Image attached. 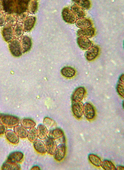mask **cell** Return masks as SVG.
I'll use <instances>...</instances> for the list:
<instances>
[{
	"mask_svg": "<svg viewBox=\"0 0 124 170\" xmlns=\"http://www.w3.org/2000/svg\"><path fill=\"white\" fill-rule=\"evenodd\" d=\"M0 121L6 127L12 128L18 125L20 120L19 118L16 116L2 114H0Z\"/></svg>",
	"mask_w": 124,
	"mask_h": 170,
	"instance_id": "6da1fadb",
	"label": "cell"
},
{
	"mask_svg": "<svg viewBox=\"0 0 124 170\" xmlns=\"http://www.w3.org/2000/svg\"><path fill=\"white\" fill-rule=\"evenodd\" d=\"M61 73L64 77L71 78L75 76L76 72L73 68L68 66L63 67L61 70Z\"/></svg>",
	"mask_w": 124,
	"mask_h": 170,
	"instance_id": "ffe728a7",
	"label": "cell"
},
{
	"mask_svg": "<svg viewBox=\"0 0 124 170\" xmlns=\"http://www.w3.org/2000/svg\"><path fill=\"white\" fill-rule=\"evenodd\" d=\"M45 139L44 143L46 152L50 155H54L57 148L55 141L49 137H47Z\"/></svg>",
	"mask_w": 124,
	"mask_h": 170,
	"instance_id": "52a82bcc",
	"label": "cell"
},
{
	"mask_svg": "<svg viewBox=\"0 0 124 170\" xmlns=\"http://www.w3.org/2000/svg\"><path fill=\"white\" fill-rule=\"evenodd\" d=\"M29 0H15L14 12L16 13L20 14L24 12L27 10Z\"/></svg>",
	"mask_w": 124,
	"mask_h": 170,
	"instance_id": "277c9868",
	"label": "cell"
},
{
	"mask_svg": "<svg viewBox=\"0 0 124 170\" xmlns=\"http://www.w3.org/2000/svg\"><path fill=\"white\" fill-rule=\"evenodd\" d=\"M105 170H116V167L110 160H104L102 163L101 166Z\"/></svg>",
	"mask_w": 124,
	"mask_h": 170,
	"instance_id": "d6a6232c",
	"label": "cell"
},
{
	"mask_svg": "<svg viewBox=\"0 0 124 170\" xmlns=\"http://www.w3.org/2000/svg\"><path fill=\"white\" fill-rule=\"evenodd\" d=\"M24 154L20 151H16L11 152L8 156L7 160L12 162L18 163L23 159Z\"/></svg>",
	"mask_w": 124,
	"mask_h": 170,
	"instance_id": "5bb4252c",
	"label": "cell"
},
{
	"mask_svg": "<svg viewBox=\"0 0 124 170\" xmlns=\"http://www.w3.org/2000/svg\"><path fill=\"white\" fill-rule=\"evenodd\" d=\"M99 50V47L97 46H92L85 53L86 59L89 61L94 60L98 55Z\"/></svg>",
	"mask_w": 124,
	"mask_h": 170,
	"instance_id": "9c48e42d",
	"label": "cell"
},
{
	"mask_svg": "<svg viewBox=\"0 0 124 170\" xmlns=\"http://www.w3.org/2000/svg\"><path fill=\"white\" fill-rule=\"evenodd\" d=\"M33 145L35 150L41 154H44L46 152L44 143L40 140H36L33 142Z\"/></svg>",
	"mask_w": 124,
	"mask_h": 170,
	"instance_id": "603a6c76",
	"label": "cell"
},
{
	"mask_svg": "<svg viewBox=\"0 0 124 170\" xmlns=\"http://www.w3.org/2000/svg\"><path fill=\"white\" fill-rule=\"evenodd\" d=\"M72 1L75 4L82 9H88L91 6V2L88 0H73Z\"/></svg>",
	"mask_w": 124,
	"mask_h": 170,
	"instance_id": "f546056e",
	"label": "cell"
},
{
	"mask_svg": "<svg viewBox=\"0 0 124 170\" xmlns=\"http://www.w3.org/2000/svg\"><path fill=\"white\" fill-rule=\"evenodd\" d=\"M75 22L76 26L81 29L89 28L92 25L89 19L84 18L78 19Z\"/></svg>",
	"mask_w": 124,
	"mask_h": 170,
	"instance_id": "ac0fdd59",
	"label": "cell"
},
{
	"mask_svg": "<svg viewBox=\"0 0 124 170\" xmlns=\"http://www.w3.org/2000/svg\"><path fill=\"white\" fill-rule=\"evenodd\" d=\"M62 16L63 20L69 23H73L77 19V17L71 10L67 7H65L63 9Z\"/></svg>",
	"mask_w": 124,
	"mask_h": 170,
	"instance_id": "3957f363",
	"label": "cell"
},
{
	"mask_svg": "<svg viewBox=\"0 0 124 170\" xmlns=\"http://www.w3.org/2000/svg\"><path fill=\"white\" fill-rule=\"evenodd\" d=\"M14 130L18 136L21 138H24L27 137L28 130L21 125L15 126L14 127Z\"/></svg>",
	"mask_w": 124,
	"mask_h": 170,
	"instance_id": "cb8c5ba5",
	"label": "cell"
},
{
	"mask_svg": "<svg viewBox=\"0 0 124 170\" xmlns=\"http://www.w3.org/2000/svg\"><path fill=\"white\" fill-rule=\"evenodd\" d=\"M116 170H124V167L123 166H121V165H118L117 166V167H116Z\"/></svg>",
	"mask_w": 124,
	"mask_h": 170,
	"instance_id": "f35d334b",
	"label": "cell"
},
{
	"mask_svg": "<svg viewBox=\"0 0 124 170\" xmlns=\"http://www.w3.org/2000/svg\"><path fill=\"white\" fill-rule=\"evenodd\" d=\"M71 11L78 19L82 18L85 15L83 9L75 4L71 6Z\"/></svg>",
	"mask_w": 124,
	"mask_h": 170,
	"instance_id": "484cf974",
	"label": "cell"
},
{
	"mask_svg": "<svg viewBox=\"0 0 124 170\" xmlns=\"http://www.w3.org/2000/svg\"><path fill=\"white\" fill-rule=\"evenodd\" d=\"M7 130L6 127L1 123H0V135L5 134Z\"/></svg>",
	"mask_w": 124,
	"mask_h": 170,
	"instance_id": "8d00e7d4",
	"label": "cell"
},
{
	"mask_svg": "<svg viewBox=\"0 0 124 170\" xmlns=\"http://www.w3.org/2000/svg\"><path fill=\"white\" fill-rule=\"evenodd\" d=\"M20 166L18 163L12 162L7 160L2 164V169L4 170H19Z\"/></svg>",
	"mask_w": 124,
	"mask_h": 170,
	"instance_id": "d6986e66",
	"label": "cell"
},
{
	"mask_svg": "<svg viewBox=\"0 0 124 170\" xmlns=\"http://www.w3.org/2000/svg\"><path fill=\"white\" fill-rule=\"evenodd\" d=\"M95 30L93 28L80 29L77 32V35L79 37L89 38L92 37L95 34Z\"/></svg>",
	"mask_w": 124,
	"mask_h": 170,
	"instance_id": "7c38bea8",
	"label": "cell"
},
{
	"mask_svg": "<svg viewBox=\"0 0 124 170\" xmlns=\"http://www.w3.org/2000/svg\"><path fill=\"white\" fill-rule=\"evenodd\" d=\"M2 34L4 40L7 42H10L13 37V30L11 27H5L2 31Z\"/></svg>",
	"mask_w": 124,
	"mask_h": 170,
	"instance_id": "2e32d148",
	"label": "cell"
},
{
	"mask_svg": "<svg viewBox=\"0 0 124 170\" xmlns=\"http://www.w3.org/2000/svg\"><path fill=\"white\" fill-rule=\"evenodd\" d=\"M22 53H24L29 51L32 46L31 39L27 36H23L21 40Z\"/></svg>",
	"mask_w": 124,
	"mask_h": 170,
	"instance_id": "9a60e30c",
	"label": "cell"
},
{
	"mask_svg": "<svg viewBox=\"0 0 124 170\" xmlns=\"http://www.w3.org/2000/svg\"><path fill=\"white\" fill-rule=\"evenodd\" d=\"M66 152V147L64 144L58 145L54 154L55 159L58 161H62L64 158Z\"/></svg>",
	"mask_w": 124,
	"mask_h": 170,
	"instance_id": "ba28073f",
	"label": "cell"
},
{
	"mask_svg": "<svg viewBox=\"0 0 124 170\" xmlns=\"http://www.w3.org/2000/svg\"><path fill=\"white\" fill-rule=\"evenodd\" d=\"M31 169L33 170H40V168L38 166H34Z\"/></svg>",
	"mask_w": 124,
	"mask_h": 170,
	"instance_id": "74e56055",
	"label": "cell"
},
{
	"mask_svg": "<svg viewBox=\"0 0 124 170\" xmlns=\"http://www.w3.org/2000/svg\"><path fill=\"white\" fill-rule=\"evenodd\" d=\"M48 135V137L55 140L63 137L64 133L61 129L57 128L50 130Z\"/></svg>",
	"mask_w": 124,
	"mask_h": 170,
	"instance_id": "7402d4cb",
	"label": "cell"
},
{
	"mask_svg": "<svg viewBox=\"0 0 124 170\" xmlns=\"http://www.w3.org/2000/svg\"><path fill=\"white\" fill-rule=\"evenodd\" d=\"M5 134L7 139L11 143L16 144L19 142V137L14 131L11 130H7Z\"/></svg>",
	"mask_w": 124,
	"mask_h": 170,
	"instance_id": "e0dca14e",
	"label": "cell"
},
{
	"mask_svg": "<svg viewBox=\"0 0 124 170\" xmlns=\"http://www.w3.org/2000/svg\"><path fill=\"white\" fill-rule=\"evenodd\" d=\"M38 7V2L36 0L32 1L29 5V12L32 14H35L37 11Z\"/></svg>",
	"mask_w": 124,
	"mask_h": 170,
	"instance_id": "836d02e7",
	"label": "cell"
},
{
	"mask_svg": "<svg viewBox=\"0 0 124 170\" xmlns=\"http://www.w3.org/2000/svg\"><path fill=\"white\" fill-rule=\"evenodd\" d=\"M38 137L41 140L45 139L47 137V130L43 124H40L37 127Z\"/></svg>",
	"mask_w": 124,
	"mask_h": 170,
	"instance_id": "d4e9b609",
	"label": "cell"
},
{
	"mask_svg": "<svg viewBox=\"0 0 124 170\" xmlns=\"http://www.w3.org/2000/svg\"><path fill=\"white\" fill-rule=\"evenodd\" d=\"M9 47L12 54L16 57H19L22 54L21 46L20 42L17 40L11 41L9 44Z\"/></svg>",
	"mask_w": 124,
	"mask_h": 170,
	"instance_id": "7a4b0ae2",
	"label": "cell"
},
{
	"mask_svg": "<svg viewBox=\"0 0 124 170\" xmlns=\"http://www.w3.org/2000/svg\"><path fill=\"white\" fill-rule=\"evenodd\" d=\"M21 125L26 129H30L34 127L36 124V122L32 119L29 118H24L20 121Z\"/></svg>",
	"mask_w": 124,
	"mask_h": 170,
	"instance_id": "f1b7e54d",
	"label": "cell"
},
{
	"mask_svg": "<svg viewBox=\"0 0 124 170\" xmlns=\"http://www.w3.org/2000/svg\"><path fill=\"white\" fill-rule=\"evenodd\" d=\"M83 104L80 101H73L72 109L74 116L78 118H80L83 114Z\"/></svg>",
	"mask_w": 124,
	"mask_h": 170,
	"instance_id": "8992f818",
	"label": "cell"
},
{
	"mask_svg": "<svg viewBox=\"0 0 124 170\" xmlns=\"http://www.w3.org/2000/svg\"><path fill=\"white\" fill-rule=\"evenodd\" d=\"M27 137L29 140L31 142H33L37 139L38 137L37 131L35 127L29 129L28 131Z\"/></svg>",
	"mask_w": 124,
	"mask_h": 170,
	"instance_id": "4dcf8cb0",
	"label": "cell"
},
{
	"mask_svg": "<svg viewBox=\"0 0 124 170\" xmlns=\"http://www.w3.org/2000/svg\"><path fill=\"white\" fill-rule=\"evenodd\" d=\"M86 91L84 87H77L73 92L72 95V101H80L83 98Z\"/></svg>",
	"mask_w": 124,
	"mask_h": 170,
	"instance_id": "30bf717a",
	"label": "cell"
},
{
	"mask_svg": "<svg viewBox=\"0 0 124 170\" xmlns=\"http://www.w3.org/2000/svg\"><path fill=\"white\" fill-rule=\"evenodd\" d=\"M15 34L18 37L20 36L23 34V28L22 25L20 24H17L15 29Z\"/></svg>",
	"mask_w": 124,
	"mask_h": 170,
	"instance_id": "e575fe53",
	"label": "cell"
},
{
	"mask_svg": "<svg viewBox=\"0 0 124 170\" xmlns=\"http://www.w3.org/2000/svg\"><path fill=\"white\" fill-rule=\"evenodd\" d=\"M88 158L90 161L94 166L98 167L101 166L102 160L97 155L93 154H90L89 155Z\"/></svg>",
	"mask_w": 124,
	"mask_h": 170,
	"instance_id": "83f0119b",
	"label": "cell"
},
{
	"mask_svg": "<svg viewBox=\"0 0 124 170\" xmlns=\"http://www.w3.org/2000/svg\"><path fill=\"white\" fill-rule=\"evenodd\" d=\"M36 18L34 17H29L27 18L24 23V29L25 32L30 31L33 27Z\"/></svg>",
	"mask_w": 124,
	"mask_h": 170,
	"instance_id": "44dd1931",
	"label": "cell"
},
{
	"mask_svg": "<svg viewBox=\"0 0 124 170\" xmlns=\"http://www.w3.org/2000/svg\"><path fill=\"white\" fill-rule=\"evenodd\" d=\"M124 74H122L119 78L118 82L117 84L116 89L119 95L122 98H124Z\"/></svg>",
	"mask_w": 124,
	"mask_h": 170,
	"instance_id": "4316f807",
	"label": "cell"
},
{
	"mask_svg": "<svg viewBox=\"0 0 124 170\" xmlns=\"http://www.w3.org/2000/svg\"><path fill=\"white\" fill-rule=\"evenodd\" d=\"M0 2V7L1 6ZM5 20L4 15L0 10V26H3L5 23Z\"/></svg>",
	"mask_w": 124,
	"mask_h": 170,
	"instance_id": "d590c367",
	"label": "cell"
},
{
	"mask_svg": "<svg viewBox=\"0 0 124 170\" xmlns=\"http://www.w3.org/2000/svg\"><path fill=\"white\" fill-rule=\"evenodd\" d=\"M77 42L79 46L83 50L88 49L92 46V42L88 38L79 37L77 38Z\"/></svg>",
	"mask_w": 124,
	"mask_h": 170,
	"instance_id": "4fadbf2b",
	"label": "cell"
},
{
	"mask_svg": "<svg viewBox=\"0 0 124 170\" xmlns=\"http://www.w3.org/2000/svg\"><path fill=\"white\" fill-rule=\"evenodd\" d=\"M15 0H3L1 6L3 10L6 13L11 14L14 12Z\"/></svg>",
	"mask_w": 124,
	"mask_h": 170,
	"instance_id": "8fae6325",
	"label": "cell"
},
{
	"mask_svg": "<svg viewBox=\"0 0 124 170\" xmlns=\"http://www.w3.org/2000/svg\"><path fill=\"white\" fill-rule=\"evenodd\" d=\"M83 113L87 119L91 120L94 118L95 114V111L91 104L86 102L83 104Z\"/></svg>",
	"mask_w": 124,
	"mask_h": 170,
	"instance_id": "5b68a950",
	"label": "cell"
},
{
	"mask_svg": "<svg viewBox=\"0 0 124 170\" xmlns=\"http://www.w3.org/2000/svg\"><path fill=\"white\" fill-rule=\"evenodd\" d=\"M43 124L47 130H50L55 126L56 124L53 120L48 117H46L44 118Z\"/></svg>",
	"mask_w": 124,
	"mask_h": 170,
	"instance_id": "1f68e13d",
	"label": "cell"
}]
</instances>
